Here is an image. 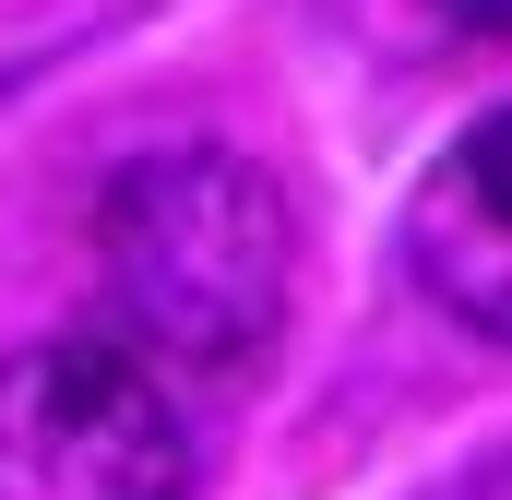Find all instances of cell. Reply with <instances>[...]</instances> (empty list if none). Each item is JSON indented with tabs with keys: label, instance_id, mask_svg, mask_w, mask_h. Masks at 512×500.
<instances>
[{
	"label": "cell",
	"instance_id": "1",
	"mask_svg": "<svg viewBox=\"0 0 512 500\" xmlns=\"http://www.w3.org/2000/svg\"><path fill=\"white\" fill-rule=\"evenodd\" d=\"M108 334L155 370H239L286 322V203L227 143H143L96 191Z\"/></svg>",
	"mask_w": 512,
	"mask_h": 500
},
{
	"label": "cell",
	"instance_id": "2",
	"mask_svg": "<svg viewBox=\"0 0 512 500\" xmlns=\"http://www.w3.org/2000/svg\"><path fill=\"white\" fill-rule=\"evenodd\" d=\"M0 500H191V429L120 334H48L0 358Z\"/></svg>",
	"mask_w": 512,
	"mask_h": 500
},
{
	"label": "cell",
	"instance_id": "3",
	"mask_svg": "<svg viewBox=\"0 0 512 500\" xmlns=\"http://www.w3.org/2000/svg\"><path fill=\"white\" fill-rule=\"evenodd\" d=\"M405 274L417 298L477 334V346H512V108L465 120L405 191Z\"/></svg>",
	"mask_w": 512,
	"mask_h": 500
},
{
	"label": "cell",
	"instance_id": "4",
	"mask_svg": "<svg viewBox=\"0 0 512 500\" xmlns=\"http://www.w3.org/2000/svg\"><path fill=\"white\" fill-rule=\"evenodd\" d=\"M417 500H512V453L501 465H465V477H441V489H417Z\"/></svg>",
	"mask_w": 512,
	"mask_h": 500
},
{
	"label": "cell",
	"instance_id": "5",
	"mask_svg": "<svg viewBox=\"0 0 512 500\" xmlns=\"http://www.w3.org/2000/svg\"><path fill=\"white\" fill-rule=\"evenodd\" d=\"M441 12H453L465 36H512V0H441Z\"/></svg>",
	"mask_w": 512,
	"mask_h": 500
}]
</instances>
